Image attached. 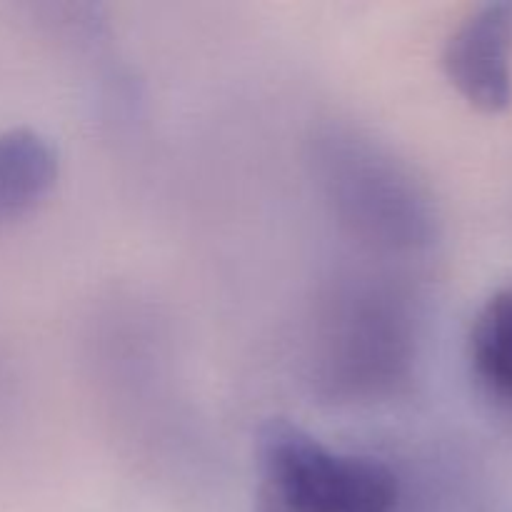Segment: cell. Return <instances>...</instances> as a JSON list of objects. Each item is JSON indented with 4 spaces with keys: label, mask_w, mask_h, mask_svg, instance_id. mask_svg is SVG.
Wrapping results in <instances>:
<instances>
[{
    "label": "cell",
    "mask_w": 512,
    "mask_h": 512,
    "mask_svg": "<svg viewBox=\"0 0 512 512\" xmlns=\"http://www.w3.org/2000/svg\"><path fill=\"white\" fill-rule=\"evenodd\" d=\"M318 173L340 223L375 248L418 250L433 243L428 190L373 138L335 130L318 140Z\"/></svg>",
    "instance_id": "6da1fadb"
},
{
    "label": "cell",
    "mask_w": 512,
    "mask_h": 512,
    "mask_svg": "<svg viewBox=\"0 0 512 512\" xmlns=\"http://www.w3.org/2000/svg\"><path fill=\"white\" fill-rule=\"evenodd\" d=\"M258 465L273 512H395L400 485L375 458L340 453L275 418L258 435Z\"/></svg>",
    "instance_id": "7a4b0ae2"
},
{
    "label": "cell",
    "mask_w": 512,
    "mask_h": 512,
    "mask_svg": "<svg viewBox=\"0 0 512 512\" xmlns=\"http://www.w3.org/2000/svg\"><path fill=\"white\" fill-rule=\"evenodd\" d=\"M380 290H355L325 320V383L343 395L380 393L405 373L410 328L403 308Z\"/></svg>",
    "instance_id": "3957f363"
},
{
    "label": "cell",
    "mask_w": 512,
    "mask_h": 512,
    "mask_svg": "<svg viewBox=\"0 0 512 512\" xmlns=\"http://www.w3.org/2000/svg\"><path fill=\"white\" fill-rule=\"evenodd\" d=\"M443 68L473 108L505 113L512 105V0L470 10L445 40Z\"/></svg>",
    "instance_id": "277c9868"
},
{
    "label": "cell",
    "mask_w": 512,
    "mask_h": 512,
    "mask_svg": "<svg viewBox=\"0 0 512 512\" xmlns=\"http://www.w3.org/2000/svg\"><path fill=\"white\" fill-rule=\"evenodd\" d=\"M58 178V150L30 128L0 133V223L28 213Z\"/></svg>",
    "instance_id": "5b68a950"
},
{
    "label": "cell",
    "mask_w": 512,
    "mask_h": 512,
    "mask_svg": "<svg viewBox=\"0 0 512 512\" xmlns=\"http://www.w3.org/2000/svg\"><path fill=\"white\" fill-rule=\"evenodd\" d=\"M473 378L485 398L512 410V285L480 305L468 338Z\"/></svg>",
    "instance_id": "8992f818"
}]
</instances>
